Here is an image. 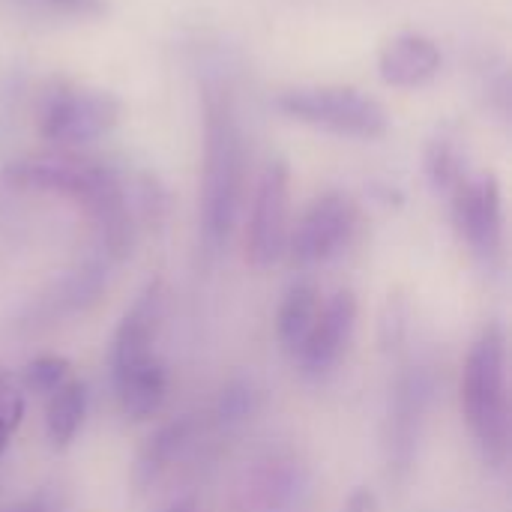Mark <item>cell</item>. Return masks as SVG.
Returning <instances> with one entry per match:
<instances>
[{
	"label": "cell",
	"mask_w": 512,
	"mask_h": 512,
	"mask_svg": "<svg viewBox=\"0 0 512 512\" xmlns=\"http://www.w3.org/2000/svg\"><path fill=\"white\" fill-rule=\"evenodd\" d=\"M3 180L18 189L48 192L81 204L111 258H126L135 234L129 189L111 165L81 156L78 150H54L15 159L3 168Z\"/></svg>",
	"instance_id": "cell-1"
},
{
	"label": "cell",
	"mask_w": 512,
	"mask_h": 512,
	"mask_svg": "<svg viewBox=\"0 0 512 512\" xmlns=\"http://www.w3.org/2000/svg\"><path fill=\"white\" fill-rule=\"evenodd\" d=\"M204 162L198 222L201 240L210 252H219L237 225L246 192V135L228 81L204 78Z\"/></svg>",
	"instance_id": "cell-2"
},
{
	"label": "cell",
	"mask_w": 512,
	"mask_h": 512,
	"mask_svg": "<svg viewBox=\"0 0 512 512\" xmlns=\"http://www.w3.org/2000/svg\"><path fill=\"white\" fill-rule=\"evenodd\" d=\"M462 414L492 465H504L510 453V393H507V336L501 324H489L471 345L462 366Z\"/></svg>",
	"instance_id": "cell-3"
},
{
	"label": "cell",
	"mask_w": 512,
	"mask_h": 512,
	"mask_svg": "<svg viewBox=\"0 0 512 512\" xmlns=\"http://www.w3.org/2000/svg\"><path fill=\"white\" fill-rule=\"evenodd\" d=\"M276 108L294 123H303V126H312L339 138L375 141L387 135L390 129L387 108L375 96L351 84L285 87L276 93Z\"/></svg>",
	"instance_id": "cell-4"
},
{
	"label": "cell",
	"mask_w": 512,
	"mask_h": 512,
	"mask_svg": "<svg viewBox=\"0 0 512 512\" xmlns=\"http://www.w3.org/2000/svg\"><path fill=\"white\" fill-rule=\"evenodd\" d=\"M123 105L111 90L57 81L45 90L39 105V132L57 150H84L120 123Z\"/></svg>",
	"instance_id": "cell-5"
},
{
	"label": "cell",
	"mask_w": 512,
	"mask_h": 512,
	"mask_svg": "<svg viewBox=\"0 0 512 512\" xmlns=\"http://www.w3.org/2000/svg\"><path fill=\"white\" fill-rule=\"evenodd\" d=\"M291 234V168L282 156L270 159L252 189L246 222V261L255 270H270L288 252Z\"/></svg>",
	"instance_id": "cell-6"
},
{
	"label": "cell",
	"mask_w": 512,
	"mask_h": 512,
	"mask_svg": "<svg viewBox=\"0 0 512 512\" xmlns=\"http://www.w3.org/2000/svg\"><path fill=\"white\" fill-rule=\"evenodd\" d=\"M360 225V207L345 192L318 195L288 234V252L297 267H318L339 258Z\"/></svg>",
	"instance_id": "cell-7"
},
{
	"label": "cell",
	"mask_w": 512,
	"mask_h": 512,
	"mask_svg": "<svg viewBox=\"0 0 512 512\" xmlns=\"http://www.w3.org/2000/svg\"><path fill=\"white\" fill-rule=\"evenodd\" d=\"M453 222L468 249L486 264L495 267L504 255V195L495 174H468L450 192Z\"/></svg>",
	"instance_id": "cell-8"
},
{
	"label": "cell",
	"mask_w": 512,
	"mask_h": 512,
	"mask_svg": "<svg viewBox=\"0 0 512 512\" xmlns=\"http://www.w3.org/2000/svg\"><path fill=\"white\" fill-rule=\"evenodd\" d=\"M444 66V51L441 45L420 33V30H405L387 39V45L378 54V75L387 87L399 90H417L426 87L441 75Z\"/></svg>",
	"instance_id": "cell-9"
},
{
	"label": "cell",
	"mask_w": 512,
	"mask_h": 512,
	"mask_svg": "<svg viewBox=\"0 0 512 512\" xmlns=\"http://www.w3.org/2000/svg\"><path fill=\"white\" fill-rule=\"evenodd\" d=\"M354 327H357V297L351 291L333 294L324 303L321 318H318L306 348L297 357L300 369L306 375H327L348 351V345L354 339Z\"/></svg>",
	"instance_id": "cell-10"
},
{
	"label": "cell",
	"mask_w": 512,
	"mask_h": 512,
	"mask_svg": "<svg viewBox=\"0 0 512 512\" xmlns=\"http://www.w3.org/2000/svg\"><path fill=\"white\" fill-rule=\"evenodd\" d=\"M111 369H114L117 402L129 420H147L162 408L165 393H168V375L156 354L147 360H135V363L111 366Z\"/></svg>",
	"instance_id": "cell-11"
},
{
	"label": "cell",
	"mask_w": 512,
	"mask_h": 512,
	"mask_svg": "<svg viewBox=\"0 0 512 512\" xmlns=\"http://www.w3.org/2000/svg\"><path fill=\"white\" fill-rule=\"evenodd\" d=\"M321 309H324V300H321V291L315 282H297L282 297L279 315H276V336L294 360L306 348V342L321 318Z\"/></svg>",
	"instance_id": "cell-12"
},
{
	"label": "cell",
	"mask_w": 512,
	"mask_h": 512,
	"mask_svg": "<svg viewBox=\"0 0 512 512\" xmlns=\"http://www.w3.org/2000/svg\"><path fill=\"white\" fill-rule=\"evenodd\" d=\"M423 171H426L429 186L447 198L471 174L468 153H465V144H462V135L456 132V126H438V132L429 138V144L423 150Z\"/></svg>",
	"instance_id": "cell-13"
},
{
	"label": "cell",
	"mask_w": 512,
	"mask_h": 512,
	"mask_svg": "<svg viewBox=\"0 0 512 512\" xmlns=\"http://www.w3.org/2000/svg\"><path fill=\"white\" fill-rule=\"evenodd\" d=\"M426 399H429V381L420 372H411L399 381L396 402H393V453L402 468L411 462V453L420 435V420L426 411Z\"/></svg>",
	"instance_id": "cell-14"
},
{
	"label": "cell",
	"mask_w": 512,
	"mask_h": 512,
	"mask_svg": "<svg viewBox=\"0 0 512 512\" xmlns=\"http://www.w3.org/2000/svg\"><path fill=\"white\" fill-rule=\"evenodd\" d=\"M84 411H87V390L81 381H66L63 387H57L48 396V411H45V426H48V438L57 450L69 447L84 423Z\"/></svg>",
	"instance_id": "cell-15"
},
{
	"label": "cell",
	"mask_w": 512,
	"mask_h": 512,
	"mask_svg": "<svg viewBox=\"0 0 512 512\" xmlns=\"http://www.w3.org/2000/svg\"><path fill=\"white\" fill-rule=\"evenodd\" d=\"M189 432H192V420H174V423L162 426L156 435H150L135 459V483L150 486L171 465V459L180 453V447L189 441Z\"/></svg>",
	"instance_id": "cell-16"
},
{
	"label": "cell",
	"mask_w": 512,
	"mask_h": 512,
	"mask_svg": "<svg viewBox=\"0 0 512 512\" xmlns=\"http://www.w3.org/2000/svg\"><path fill=\"white\" fill-rule=\"evenodd\" d=\"M69 360L66 357H36L24 366L21 372V381L30 393H39V396H51L57 387H63L69 381Z\"/></svg>",
	"instance_id": "cell-17"
},
{
	"label": "cell",
	"mask_w": 512,
	"mask_h": 512,
	"mask_svg": "<svg viewBox=\"0 0 512 512\" xmlns=\"http://www.w3.org/2000/svg\"><path fill=\"white\" fill-rule=\"evenodd\" d=\"M21 420H24V396L15 387V381L6 372H0V456L6 453Z\"/></svg>",
	"instance_id": "cell-18"
},
{
	"label": "cell",
	"mask_w": 512,
	"mask_h": 512,
	"mask_svg": "<svg viewBox=\"0 0 512 512\" xmlns=\"http://www.w3.org/2000/svg\"><path fill=\"white\" fill-rule=\"evenodd\" d=\"M378 333H381V348L384 351H393L402 345L405 333H408V303L402 300V294H390L384 312H381V324H378Z\"/></svg>",
	"instance_id": "cell-19"
},
{
	"label": "cell",
	"mask_w": 512,
	"mask_h": 512,
	"mask_svg": "<svg viewBox=\"0 0 512 512\" xmlns=\"http://www.w3.org/2000/svg\"><path fill=\"white\" fill-rule=\"evenodd\" d=\"M30 3L63 18H99L105 12V0H30Z\"/></svg>",
	"instance_id": "cell-20"
},
{
	"label": "cell",
	"mask_w": 512,
	"mask_h": 512,
	"mask_svg": "<svg viewBox=\"0 0 512 512\" xmlns=\"http://www.w3.org/2000/svg\"><path fill=\"white\" fill-rule=\"evenodd\" d=\"M252 408V393L249 387H231L225 396H222V414L228 420H237V417H246Z\"/></svg>",
	"instance_id": "cell-21"
},
{
	"label": "cell",
	"mask_w": 512,
	"mask_h": 512,
	"mask_svg": "<svg viewBox=\"0 0 512 512\" xmlns=\"http://www.w3.org/2000/svg\"><path fill=\"white\" fill-rule=\"evenodd\" d=\"M345 512H381V501L372 489H354L345 504Z\"/></svg>",
	"instance_id": "cell-22"
},
{
	"label": "cell",
	"mask_w": 512,
	"mask_h": 512,
	"mask_svg": "<svg viewBox=\"0 0 512 512\" xmlns=\"http://www.w3.org/2000/svg\"><path fill=\"white\" fill-rule=\"evenodd\" d=\"M171 512H195V510H192V507H174Z\"/></svg>",
	"instance_id": "cell-23"
}]
</instances>
